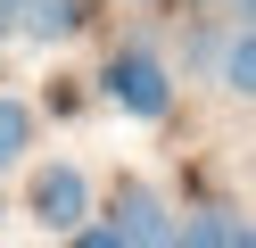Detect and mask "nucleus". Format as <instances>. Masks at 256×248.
Instances as JSON below:
<instances>
[{
	"instance_id": "obj_9",
	"label": "nucleus",
	"mask_w": 256,
	"mask_h": 248,
	"mask_svg": "<svg viewBox=\"0 0 256 248\" xmlns=\"http://www.w3.org/2000/svg\"><path fill=\"white\" fill-rule=\"evenodd\" d=\"M25 17H34V0H0V33H17Z\"/></svg>"
},
{
	"instance_id": "obj_7",
	"label": "nucleus",
	"mask_w": 256,
	"mask_h": 248,
	"mask_svg": "<svg viewBox=\"0 0 256 248\" xmlns=\"http://www.w3.org/2000/svg\"><path fill=\"white\" fill-rule=\"evenodd\" d=\"M223 83H232L240 99H256V33H232V50H223Z\"/></svg>"
},
{
	"instance_id": "obj_2",
	"label": "nucleus",
	"mask_w": 256,
	"mask_h": 248,
	"mask_svg": "<svg viewBox=\"0 0 256 248\" xmlns=\"http://www.w3.org/2000/svg\"><path fill=\"white\" fill-rule=\"evenodd\" d=\"M116 231L124 248H182V223H174V207L149 190V182H116Z\"/></svg>"
},
{
	"instance_id": "obj_10",
	"label": "nucleus",
	"mask_w": 256,
	"mask_h": 248,
	"mask_svg": "<svg viewBox=\"0 0 256 248\" xmlns=\"http://www.w3.org/2000/svg\"><path fill=\"white\" fill-rule=\"evenodd\" d=\"M232 9H240V33H256V0H232Z\"/></svg>"
},
{
	"instance_id": "obj_8",
	"label": "nucleus",
	"mask_w": 256,
	"mask_h": 248,
	"mask_svg": "<svg viewBox=\"0 0 256 248\" xmlns=\"http://www.w3.org/2000/svg\"><path fill=\"white\" fill-rule=\"evenodd\" d=\"M74 248H124V240H116L108 223H83V231H74Z\"/></svg>"
},
{
	"instance_id": "obj_5",
	"label": "nucleus",
	"mask_w": 256,
	"mask_h": 248,
	"mask_svg": "<svg viewBox=\"0 0 256 248\" xmlns=\"http://www.w3.org/2000/svg\"><path fill=\"white\" fill-rule=\"evenodd\" d=\"M74 25H83V0H34V17H25L34 42H66Z\"/></svg>"
},
{
	"instance_id": "obj_3",
	"label": "nucleus",
	"mask_w": 256,
	"mask_h": 248,
	"mask_svg": "<svg viewBox=\"0 0 256 248\" xmlns=\"http://www.w3.org/2000/svg\"><path fill=\"white\" fill-rule=\"evenodd\" d=\"M25 207H34L42 231H83V215H91V182H83V165H42L34 190H25Z\"/></svg>"
},
{
	"instance_id": "obj_11",
	"label": "nucleus",
	"mask_w": 256,
	"mask_h": 248,
	"mask_svg": "<svg viewBox=\"0 0 256 248\" xmlns=\"http://www.w3.org/2000/svg\"><path fill=\"white\" fill-rule=\"evenodd\" d=\"M240 248H256V223H240Z\"/></svg>"
},
{
	"instance_id": "obj_1",
	"label": "nucleus",
	"mask_w": 256,
	"mask_h": 248,
	"mask_svg": "<svg viewBox=\"0 0 256 248\" xmlns=\"http://www.w3.org/2000/svg\"><path fill=\"white\" fill-rule=\"evenodd\" d=\"M100 83H108V99H116L124 116H166L174 108V75H166V58H149V50H116Z\"/></svg>"
},
{
	"instance_id": "obj_6",
	"label": "nucleus",
	"mask_w": 256,
	"mask_h": 248,
	"mask_svg": "<svg viewBox=\"0 0 256 248\" xmlns=\"http://www.w3.org/2000/svg\"><path fill=\"white\" fill-rule=\"evenodd\" d=\"M25 141H34V108L25 99H0V165H17Z\"/></svg>"
},
{
	"instance_id": "obj_4",
	"label": "nucleus",
	"mask_w": 256,
	"mask_h": 248,
	"mask_svg": "<svg viewBox=\"0 0 256 248\" xmlns=\"http://www.w3.org/2000/svg\"><path fill=\"white\" fill-rule=\"evenodd\" d=\"M182 248H240V223H232V207H198L182 223Z\"/></svg>"
}]
</instances>
